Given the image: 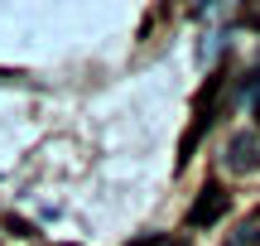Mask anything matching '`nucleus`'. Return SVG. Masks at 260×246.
<instances>
[{
    "label": "nucleus",
    "instance_id": "1",
    "mask_svg": "<svg viewBox=\"0 0 260 246\" xmlns=\"http://www.w3.org/2000/svg\"><path fill=\"white\" fill-rule=\"evenodd\" d=\"M226 203H232V193H226L222 183H203L198 198H193V208H188V227H212V222H222Z\"/></svg>",
    "mask_w": 260,
    "mask_h": 246
},
{
    "label": "nucleus",
    "instance_id": "2",
    "mask_svg": "<svg viewBox=\"0 0 260 246\" xmlns=\"http://www.w3.org/2000/svg\"><path fill=\"white\" fill-rule=\"evenodd\" d=\"M217 92H222V77H207V87L198 92V121H193V131L183 135V160L198 150V140L207 135V126L217 121Z\"/></svg>",
    "mask_w": 260,
    "mask_h": 246
},
{
    "label": "nucleus",
    "instance_id": "3",
    "mask_svg": "<svg viewBox=\"0 0 260 246\" xmlns=\"http://www.w3.org/2000/svg\"><path fill=\"white\" fill-rule=\"evenodd\" d=\"M222 160H226V169H232V174H255V169H260V140H255L251 131L232 135Z\"/></svg>",
    "mask_w": 260,
    "mask_h": 246
},
{
    "label": "nucleus",
    "instance_id": "4",
    "mask_svg": "<svg viewBox=\"0 0 260 246\" xmlns=\"http://www.w3.org/2000/svg\"><path fill=\"white\" fill-rule=\"evenodd\" d=\"M226 246H260V212H251V218L226 237Z\"/></svg>",
    "mask_w": 260,
    "mask_h": 246
},
{
    "label": "nucleus",
    "instance_id": "5",
    "mask_svg": "<svg viewBox=\"0 0 260 246\" xmlns=\"http://www.w3.org/2000/svg\"><path fill=\"white\" fill-rule=\"evenodd\" d=\"M255 126H260V97H255Z\"/></svg>",
    "mask_w": 260,
    "mask_h": 246
}]
</instances>
